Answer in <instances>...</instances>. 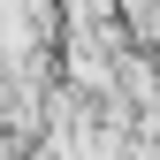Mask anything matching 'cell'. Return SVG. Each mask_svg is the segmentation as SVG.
I'll list each match as a JSON object with an SVG mask.
<instances>
[{"instance_id": "6da1fadb", "label": "cell", "mask_w": 160, "mask_h": 160, "mask_svg": "<svg viewBox=\"0 0 160 160\" xmlns=\"http://www.w3.org/2000/svg\"><path fill=\"white\" fill-rule=\"evenodd\" d=\"M0 160H8V145H0Z\"/></svg>"}]
</instances>
